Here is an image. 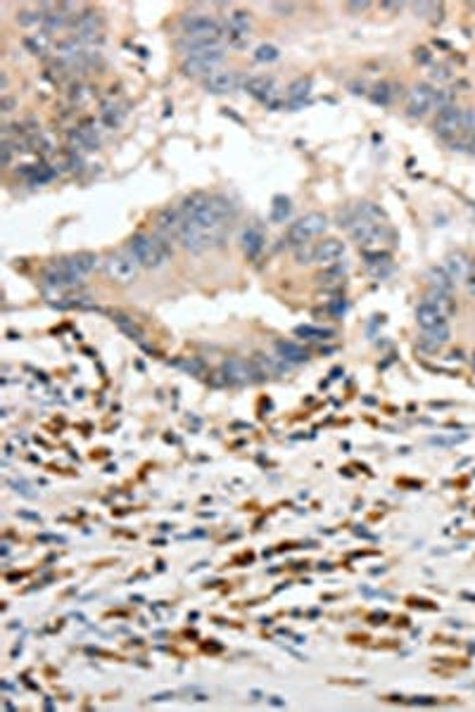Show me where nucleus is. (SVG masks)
I'll list each match as a JSON object with an SVG mask.
<instances>
[{"mask_svg":"<svg viewBox=\"0 0 475 712\" xmlns=\"http://www.w3.org/2000/svg\"><path fill=\"white\" fill-rule=\"evenodd\" d=\"M183 216V226L179 233V242L188 252H205L224 242L231 223L235 221V205L224 195H202L193 192L179 205Z\"/></svg>","mask_w":475,"mask_h":712,"instance_id":"obj_1","label":"nucleus"},{"mask_svg":"<svg viewBox=\"0 0 475 712\" xmlns=\"http://www.w3.org/2000/svg\"><path fill=\"white\" fill-rule=\"evenodd\" d=\"M183 36L179 38V48L185 55L195 53V50L207 48H221L224 45V27L216 19L205 17V14H193V17H183L181 22Z\"/></svg>","mask_w":475,"mask_h":712,"instance_id":"obj_2","label":"nucleus"},{"mask_svg":"<svg viewBox=\"0 0 475 712\" xmlns=\"http://www.w3.org/2000/svg\"><path fill=\"white\" fill-rule=\"evenodd\" d=\"M129 252L136 257V262L145 268H162L166 262H169L171 252L166 247V242L162 238L155 236H133L129 242Z\"/></svg>","mask_w":475,"mask_h":712,"instance_id":"obj_3","label":"nucleus"},{"mask_svg":"<svg viewBox=\"0 0 475 712\" xmlns=\"http://www.w3.org/2000/svg\"><path fill=\"white\" fill-rule=\"evenodd\" d=\"M326 228H328L326 214L309 212V214H305L302 218H297L295 223H290V228H287V242H290L292 247L309 245V242L314 240V238L321 236Z\"/></svg>","mask_w":475,"mask_h":712,"instance_id":"obj_4","label":"nucleus"},{"mask_svg":"<svg viewBox=\"0 0 475 712\" xmlns=\"http://www.w3.org/2000/svg\"><path fill=\"white\" fill-rule=\"evenodd\" d=\"M226 60V50L224 45L221 48H207V50H195V53H188L181 64L185 76H209L219 69V64Z\"/></svg>","mask_w":475,"mask_h":712,"instance_id":"obj_5","label":"nucleus"},{"mask_svg":"<svg viewBox=\"0 0 475 712\" xmlns=\"http://www.w3.org/2000/svg\"><path fill=\"white\" fill-rule=\"evenodd\" d=\"M105 273H107L110 281L119 283V285H131L138 278V266L140 264L136 262V257L131 252H114L105 259Z\"/></svg>","mask_w":475,"mask_h":712,"instance_id":"obj_6","label":"nucleus"},{"mask_svg":"<svg viewBox=\"0 0 475 712\" xmlns=\"http://www.w3.org/2000/svg\"><path fill=\"white\" fill-rule=\"evenodd\" d=\"M221 378H224V383L229 385H252L259 380V375H257L255 370V364L247 359H240V356H231V359H226L224 364H221Z\"/></svg>","mask_w":475,"mask_h":712,"instance_id":"obj_7","label":"nucleus"},{"mask_svg":"<svg viewBox=\"0 0 475 712\" xmlns=\"http://www.w3.org/2000/svg\"><path fill=\"white\" fill-rule=\"evenodd\" d=\"M245 90L271 110H278L283 105L281 90H278L276 81L271 76H250V79H245Z\"/></svg>","mask_w":475,"mask_h":712,"instance_id":"obj_8","label":"nucleus"},{"mask_svg":"<svg viewBox=\"0 0 475 712\" xmlns=\"http://www.w3.org/2000/svg\"><path fill=\"white\" fill-rule=\"evenodd\" d=\"M72 31L74 38L84 45L95 43V38H100V31H103V17L95 10H81L72 24Z\"/></svg>","mask_w":475,"mask_h":712,"instance_id":"obj_9","label":"nucleus"},{"mask_svg":"<svg viewBox=\"0 0 475 712\" xmlns=\"http://www.w3.org/2000/svg\"><path fill=\"white\" fill-rule=\"evenodd\" d=\"M435 107V88L431 84H418L407 95V114L411 119H423Z\"/></svg>","mask_w":475,"mask_h":712,"instance_id":"obj_10","label":"nucleus"},{"mask_svg":"<svg viewBox=\"0 0 475 712\" xmlns=\"http://www.w3.org/2000/svg\"><path fill=\"white\" fill-rule=\"evenodd\" d=\"M240 86H245L242 81V74L235 69H216L214 74H209L205 79V90L211 95H224V93H233Z\"/></svg>","mask_w":475,"mask_h":712,"instance_id":"obj_11","label":"nucleus"},{"mask_svg":"<svg viewBox=\"0 0 475 712\" xmlns=\"http://www.w3.org/2000/svg\"><path fill=\"white\" fill-rule=\"evenodd\" d=\"M57 266L62 268L64 273L74 278V281H84L88 273H93V268L98 266V257L90 252H79V254H69V257L60 259Z\"/></svg>","mask_w":475,"mask_h":712,"instance_id":"obj_12","label":"nucleus"},{"mask_svg":"<svg viewBox=\"0 0 475 712\" xmlns=\"http://www.w3.org/2000/svg\"><path fill=\"white\" fill-rule=\"evenodd\" d=\"M69 140V147H72L74 152H90V150H98L100 145V134L98 129H95L93 121H84V124H79L77 129L69 131L67 136Z\"/></svg>","mask_w":475,"mask_h":712,"instance_id":"obj_13","label":"nucleus"},{"mask_svg":"<svg viewBox=\"0 0 475 712\" xmlns=\"http://www.w3.org/2000/svg\"><path fill=\"white\" fill-rule=\"evenodd\" d=\"M252 364H255V370L257 375H259V380L283 378V375L292 368V364H287V361L278 354H255L252 356Z\"/></svg>","mask_w":475,"mask_h":712,"instance_id":"obj_14","label":"nucleus"},{"mask_svg":"<svg viewBox=\"0 0 475 712\" xmlns=\"http://www.w3.org/2000/svg\"><path fill=\"white\" fill-rule=\"evenodd\" d=\"M461 116H463V110H459L457 105L447 107V110H439L435 119V134L444 140H452L457 138V136H461Z\"/></svg>","mask_w":475,"mask_h":712,"instance_id":"obj_15","label":"nucleus"},{"mask_svg":"<svg viewBox=\"0 0 475 712\" xmlns=\"http://www.w3.org/2000/svg\"><path fill=\"white\" fill-rule=\"evenodd\" d=\"M342 257H345V242L337 238H326L323 242L314 245V264L323 268L335 266Z\"/></svg>","mask_w":475,"mask_h":712,"instance_id":"obj_16","label":"nucleus"},{"mask_svg":"<svg viewBox=\"0 0 475 712\" xmlns=\"http://www.w3.org/2000/svg\"><path fill=\"white\" fill-rule=\"evenodd\" d=\"M250 31H252L250 14H247L245 10H235V12H231V17H229V40H231V43H233V45L247 43V38H250Z\"/></svg>","mask_w":475,"mask_h":712,"instance_id":"obj_17","label":"nucleus"},{"mask_svg":"<svg viewBox=\"0 0 475 712\" xmlns=\"http://www.w3.org/2000/svg\"><path fill=\"white\" fill-rule=\"evenodd\" d=\"M442 268L449 273V278H452L454 283H457V281L459 283H466V278L471 276V271H473V264L468 262L466 254L454 252V254H449V257L444 259V266Z\"/></svg>","mask_w":475,"mask_h":712,"instance_id":"obj_18","label":"nucleus"},{"mask_svg":"<svg viewBox=\"0 0 475 712\" xmlns=\"http://www.w3.org/2000/svg\"><path fill=\"white\" fill-rule=\"evenodd\" d=\"M181 226H183V216H181L179 207H166V209L159 212L157 216V231L162 233L164 238H179L181 233Z\"/></svg>","mask_w":475,"mask_h":712,"instance_id":"obj_19","label":"nucleus"},{"mask_svg":"<svg viewBox=\"0 0 475 712\" xmlns=\"http://www.w3.org/2000/svg\"><path fill=\"white\" fill-rule=\"evenodd\" d=\"M240 242H242V249H245L247 257H257V254L264 249L266 245V236H264V228L259 226V223H252V226H247L245 231H242L240 236Z\"/></svg>","mask_w":475,"mask_h":712,"instance_id":"obj_20","label":"nucleus"},{"mask_svg":"<svg viewBox=\"0 0 475 712\" xmlns=\"http://www.w3.org/2000/svg\"><path fill=\"white\" fill-rule=\"evenodd\" d=\"M449 338H452V330H449L447 323L437 325V328H431V330H423L421 349H426V352H437V349H442L444 344L449 342Z\"/></svg>","mask_w":475,"mask_h":712,"instance_id":"obj_21","label":"nucleus"},{"mask_svg":"<svg viewBox=\"0 0 475 712\" xmlns=\"http://www.w3.org/2000/svg\"><path fill=\"white\" fill-rule=\"evenodd\" d=\"M309 93H311V79L309 76H300V79H295L290 86H287L285 100L292 110H297V107L305 105V100L309 98Z\"/></svg>","mask_w":475,"mask_h":712,"instance_id":"obj_22","label":"nucleus"},{"mask_svg":"<svg viewBox=\"0 0 475 712\" xmlns=\"http://www.w3.org/2000/svg\"><path fill=\"white\" fill-rule=\"evenodd\" d=\"M274 349H276L278 356H283V359H285L287 364H292V366H300V364H305V361L309 359L307 349L300 347L297 342H290V340H278V342L274 344Z\"/></svg>","mask_w":475,"mask_h":712,"instance_id":"obj_23","label":"nucleus"},{"mask_svg":"<svg viewBox=\"0 0 475 712\" xmlns=\"http://www.w3.org/2000/svg\"><path fill=\"white\" fill-rule=\"evenodd\" d=\"M124 116H126V110L117 100H107V103H103V107H100V121H103L107 129H119Z\"/></svg>","mask_w":475,"mask_h":712,"instance_id":"obj_24","label":"nucleus"},{"mask_svg":"<svg viewBox=\"0 0 475 712\" xmlns=\"http://www.w3.org/2000/svg\"><path fill=\"white\" fill-rule=\"evenodd\" d=\"M416 320H418V325H421L423 330H431V328H437V325L447 323V318H444L431 302H421V304H418Z\"/></svg>","mask_w":475,"mask_h":712,"instance_id":"obj_25","label":"nucleus"},{"mask_svg":"<svg viewBox=\"0 0 475 712\" xmlns=\"http://www.w3.org/2000/svg\"><path fill=\"white\" fill-rule=\"evenodd\" d=\"M55 174H57V171H55L50 164H31V166H27V169H22V176L27 178L31 186H43V183L53 181Z\"/></svg>","mask_w":475,"mask_h":712,"instance_id":"obj_26","label":"nucleus"},{"mask_svg":"<svg viewBox=\"0 0 475 712\" xmlns=\"http://www.w3.org/2000/svg\"><path fill=\"white\" fill-rule=\"evenodd\" d=\"M426 302H431L444 318H449L454 312H457V304H454V299H452V294H449V292H437V290H431V292H428V297H426Z\"/></svg>","mask_w":475,"mask_h":712,"instance_id":"obj_27","label":"nucleus"},{"mask_svg":"<svg viewBox=\"0 0 475 712\" xmlns=\"http://www.w3.org/2000/svg\"><path fill=\"white\" fill-rule=\"evenodd\" d=\"M363 259H366V266L373 276H383V273L390 268V254L387 252H363Z\"/></svg>","mask_w":475,"mask_h":712,"instance_id":"obj_28","label":"nucleus"},{"mask_svg":"<svg viewBox=\"0 0 475 712\" xmlns=\"http://www.w3.org/2000/svg\"><path fill=\"white\" fill-rule=\"evenodd\" d=\"M345 271H347L345 264H335V266H328L326 271L318 276V281H321L323 288H331V290L340 288L342 281H345Z\"/></svg>","mask_w":475,"mask_h":712,"instance_id":"obj_29","label":"nucleus"},{"mask_svg":"<svg viewBox=\"0 0 475 712\" xmlns=\"http://www.w3.org/2000/svg\"><path fill=\"white\" fill-rule=\"evenodd\" d=\"M112 318H114V323L119 325V330H121V333H126L131 340H136V342H140V344H143L145 335H143V330H140V325L136 323L133 318L124 316V314H114Z\"/></svg>","mask_w":475,"mask_h":712,"instance_id":"obj_30","label":"nucleus"},{"mask_svg":"<svg viewBox=\"0 0 475 712\" xmlns=\"http://www.w3.org/2000/svg\"><path fill=\"white\" fill-rule=\"evenodd\" d=\"M428 281H431V290H437V292H449V294H452L454 281L449 278V273L444 271V268H431V273H428Z\"/></svg>","mask_w":475,"mask_h":712,"instance_id":"obj_31","label":"nucleus"},{"mask_svg":"<svg viewBox=\"0 0 475 712\" xmlns=\"http://www.w3.org/2000/svg\"><path fill=\"white\" fill-rule=\"evenodd\" d=\"M290 214H292L290 200H287V197H283V195L274 197V205H271V214H269L271 221H274V223H285L287 218H290Z\"/></svg>","mask_w":475,"mask_h":712,"instance_id":"obj_32","label":"nucleus"},{"mask_svg":"<svg viewBox=\"0 0 475 712\" xmlns=\"http://www.w3.org/2000/svg\"><path fill=\"white\" fill-rule=\"evenodd\" d=\"M297 338H305V340H314V342H321V340H331L333 338V330L328 328H316V325H297L295 328Z\"/></svg>","mask_w":475,"mask_h":712,"instance_id":"obj_33","label":"nucleus"},{"mask_svg":"<svg viewBox=\"0 0 475 712\" xmlns=\"http://www.w3.org/2000/svg\"><path fill=\"white\" fill-rule=\"evenodd\" d=\"M24 45L29 48V53L34 55H45L50 48V40H48V34H34V36H27L24 38Z\"/></svg>","mask_w":475,"mask_h":712,"instance_id":"obj_34","label":"nucleus"},{"mask_svg":"<svg viewBox=\"0 0 475 712\" xmlns=\"http://www.w3.org/2000/svg\"><path fill=\"white\" fill-rule=\"evenodd\" d=\"M392 98H395V90H392V86L385 84V81H381V84H378L376 88H373V93H371V100H373V103H376V105H383V107L390 105Z\"/></svg>","mask_w":475,"mask_h":712,"instance_id":"obj_35","label":"nucleus"},{"mask_svg":"<svg viewBox=\"0 0 475 712\" xmlns=\"http://www.w3.org/2000/svg\"><path fill=\"white\" fill-rule=\"evenodd\" d=\"M29 145H31L36 152H40V155H53V150H55V142L50 140L45 134H40V131H38L36 136H31V140H29Z\"/></svg>","mask_w":475,"mask_h":712,"instance_id":"obj_36","label":"nucleus"},{"mask_svg":"<svg viewBox=\"0 0 475 712\" xmlns=\"http://www.w3.org/2000/svg\"><path fill=\"white\" fill-rule=\"evenodd\" d=\"M281 58V53H278L276 45L271 43H261L259 48L255 50V60L257 62H276V60Z\"/></svg>","mask_w":475,"mask_h":712,"instance_id":"obj_37","label":"nucleus"},{"mask_svg":"<svg viewBox=\"0 0 475 712\" xmlns=\"http://www.w3.org/2000/svg\"><path fill=\"white\" fill-rule=\"evenodd\" d=\"M90 95H93V93H90V88H88V86H84V84H74L72 90H69V100H72L74 105L88 103Z\"/></svg>","mask_w":475,"mask_h":712,"instance_id":"obj_38","label":"nucleus"},{"mask_svg":"<svg viewBox=\"0 0 475 712\" xmlns=\"http://www.w3.org/2000/svg\"><path fill=\"white\" fill-rule=\"evenodd\" d=\"M457 105V93L449 88H442V90H435V107L437 110H447V107H454Z\"/></svg>","mask_w":475,"mask_h":712,"instance_id":"obj_39","label":"nucleus"},{"mask_svg":"<svg viewBox=\"0 0 475 712\" xmlns=\"http://www.w3.org/2000/svg\"><path fill=\"white\" fill-rule=\"evenodd\" d=\"M8 485L12 487V490L17 492V494H22V496H27V498H36V496H38L36 492H34V487L29 485L27 480H22V477H19V480H8Z\"/></svg>","mask_w":475,"mask_h":712,"instance_id":"obj_40","label":"nucleus"},{"mask_svg":"<svg viewBox=\"0 0 475 712\" xmlns=\"http://www.w3.org/2000/svg\"><path fill=\"white\" fill-rule=\"evenodd\" d=\"M295 259L300 264H314V245H300L295 247Z\"/></svg>","mask_w":475,"mask_h":712,"instance_id":"obj_41","label":"nucleus"},{"mask_svg":"<svg viewBox=\"0 0 475 712\" xmlns=\"http://www.w3.org/2000/svg\"><path fill=\"white\" fill-rule=\"evenodd\" d=\"M413 10H416L418 17H431V12H442V5H435V3H413Z\"/></svg>","mask_w":475,"mask_h":712,"instance_id":"obj_42","label":"nucleus"},{"mask_svg":"<svg viewBox=\"0 0 475 712\" xmlns=\"http://www.w3.org/2000/svg\"><path fill=\"white\" fill-rule=\"evenodd\" d=\"M176 366H181V368H185L188 373H195V375H202L205 373V364H202L200 359H190V361H176Z\"/></svg>","mask_w":475,"mask_h":712,"instance_id":"obj_43","label":"nucleus"},{"mask_svg":"<svg viewBox=\"0 0 475 712\" xmlns=\"http://www.w3.org/2000/svg\"><path fill=\"white\" fill-rule=\"evenodd\" d=\"M271 10L281 14V17H290L295 12V3H271Z\"/></svg>","mask_w":475,"mask_h":712,"instance_id":"obj_44","label":"nucleus"},{"mask_svg":"<svg viewBox=\"0 0 475 712\" xmlns=\"http://www.w3.org/2000/svg\"><path fill=\"white\" fill-rule=\"evenodd\" d=\"M431 79L437 81V84H442V81H449L452 79V71H449L447 67H435L431 71Z\"/></svg>","mask_w":475,"mask_h":712,"instance_id":"obj_45","label":"nucleus"},{"mask_svg":"<svg viewBox=\"0 0 475 712\" xmlns=\"http://www.w3.org/2000/svg\"><path fill=\"white\" fill-rule=\"evenodd\" d=\"M0 150H3V164L5 166H10V162H12V142H10V140H3V147H0Z\"/></svg>","mask_w":475,"mask_h":712,"instance_id":"obj_46","label":"nucleus"},{"mask_svg":"<svg viewBox=\"0 0 475 712\" xmlns=\"http://www.w3.org/2000/svg\"><path fill=\"white\" fill-rule=\"evenodd\" d=\"M14 105H17V103H14V98H10V95H3V100H0V112H3V114H10V112L14 110Z\"/></svg>","mask_w":475,"mask_h":712,"instance_id":"obj_47","label":"nucleus"},{"mask_svg":"<svg viewBox=\"0 0 475 712\" xmlns=\"http://www.w3.org/2000/svg\"><path fill=\"white\" fill-rule=\"evenodd\" d=\"M368 8H371V3H366V0H363V3H347V10H350V12H363V10H368Z\"/></svg>","mask_w":475,"mask_h":712,"instance_id":"obj_48","label":"nucleus"},{"mask_svg":"<svg viewBox=\"0 0 475 712\" xmlns=\"http://www.w3.org/2000/svg\"><path fill=\"white\" fill-rule=\"evenodd\" d=\"M416 60H418L421 64H428L433 58H431V53H428V48H418V50H416Z\"/></svg>","mask_w":475,"mask_h":712,"instance_id":"obj_49","label":"nucleus"},{"mask_svg":"<svg viewBox=\"0 0 475 712\" xmlns=\"http://www.w3.org/2000/svg\"><path fill=\"white\" fill-rule=\"evenodd\" d=\"M466 288H468V292H471L475 297V273L473 271H471V276L466 278Z\"/></svg>","mask_w":475,"mask_h":712,"instance_id":"obj_50","label":"nucleus"},{"mask_svg":"<svg viewBox=\"0 0 475 712\" xmlns=\"http://www.w3.org/2000/svg\"><path fill=\"white\" fill-rule=\"evenodd\" d=\"M381 8H385V10H402V3H383Z\"/></svg>","mask_w":475,"mask_h":712,"instance_id":"obj_51","label":"nucleus"},{"mask_svg":"<svg viewBox=\"0 0 475 712\" xmlns=\"http://www.w3.org/2000/svg\"><path fill=\"white\" fill-rule=\"evenodd\" d=\"M468 147H471V152H473V155H475V134H473V138H471V140H468Z\"/></svg>","mask_w":475,"mask_h":712,"instance_id":"obj_52","label":"nucleus"}]
</instances>
